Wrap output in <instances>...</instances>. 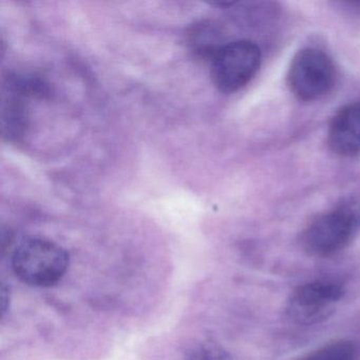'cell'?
I'll return each mask as SVG.
<instances>
[{"instance_id": "6da1fadb", "label": "cell", "mask_w": 360, "mask_h": 360, "mask_svg": "<svg viewBox=\"0 0 360 360\" xmlns=\"http://www.w3.org/2000/svg\"><path fill=\"white\" fill-rule=\"evenodd\" d=\"M359 233L360 198H345L307 225L301 243L313 256L330 257L347 248Z\"/></svg>"}, {"instance_id": "7a4b0ae2", "label": "cell", "mask_w": 360, "mask_h": 360, "mask_svg": "<svg viewBox=\"0 0 360 360\" xmlns=\"http://www.w3.org/2000/svg\"><path fill=\"white\" fill-rule=\"evenodd\" d=\"M68 252L63 246L44 238H28L18 244L12 256L16 277L27 285L50 288L68 271Z\"/></svg>"}, {"instance_id": "3957f363", "label": "cell", "mask_w": 360, "mask_h": 360, "mask_svg": "<svg viewBox=\"0 0 360 360\" xmlns=\"http://www.w3.org/2000/svg\"><path fill=\"white\" fill-rule=\"evenodd\" d=\"M336 81V67L332 58L315 48L297 52L288 71V88L302 102L323 98L332 91Z\"/></svg>"}, {"instance_id": "277c9868", "label": "cell", "mask_w": 360, "mask_h": 360, "mask_svg": "<svg viewBox=\"0 0 360 360\" xmlns=\"http://www.w3.org/2000/svg\"><path fill=\"white\" fill-rule=\"evenodd\" d=\"M260 48L250 41L225 44L212 58V79L224 94L243 88L258 72L261 65Z\"/></svg>"}, {"instance_id": "5b68a950", "label": "cell", "mask_w": 360, "mask_h": 360, "mask_svg": "<svg viewBox=\"0 0 360 360\" xmlns=\"http://www.w3.org/2000/svg\"><path fill=\"white\" fill-rule=\"evenodd\" d=\"M345 288L334 280L319 279L298 286L286 305L288 317L302 326L321 323L334 314Z\"/></svg>"}, {"instance_id": "8992f818", "label": "cell", "mask_w": 360, "mask_h": 360, "mask_svg": "<svg viewBox=\"0 0 360 360\" xmlns=\"http://www.w3.org/2000/svg\"><path fill=\"white\" fill-rule=\"evenodd\" d=\"M328 143L336 155L360 157V102L345 105L335 113L328 125Z\"/></svg>"}, {"instance_id": "52a82bcc", "label": "cell", "mask_w": 360, "mask_h": 360, "mask_svg": "<svg viewBox=\"0 0 360 360\" xmlns=\"http://www.w3.org/2000/svg\"><path fill=\"white\" fill-rule=\"evenodd\" d=\"M3 132L9 138L22 136L27 128V111L18 96H11L3 104Z\"/></svg>"}, {"instance_id": "ba28073f", "label": "cell", "mask_w": 360, "mask_h": 360, "mask_svg": "<svg viewBox=\"0 0 360 360\" xmlns=\"http://www.w3.org/2000/svg\"><path fill=\"white\" fill-rule=\"evenodd\" d=\"M191 41L195 52L199 53V56H203L204 58H210V60L223 46L219 44L221 41V37L216 27L204 22L195 27L191 33Z\"/></svg>"}, {"instance_id": "9c48e42d", "label": "cell", "mask_w": 360, "mask_h": 360, "mask_svg": "<svg viewBox=\"0 0 360 360\" xmlns=\"http://www.w3.org/2000/svg\"><path fill=\"white\" fill-rule=\"evenodd\" d=\"M355 345L352 341L340 339L314 349L302 360H355Z\"/></svg>"}, {"instance_id": "30bf717a", "label": "cell", "mask_w": 360, "mask_h": 360, "mask_svg": "<svg viewBox=\"0 0 360 360\" xmlns=\"http://www.w3.org/2000/svg\"><path fill=\"white\" fill-rule=\"evenodd\" d=\"M183 360H231L226 349L214 341H204L191 347Z\"/></svg>"}, {"instance_id": "8fae6325", "label": "cell", "mask_w": 360, "mask_h": 360, "mask_svg": "<svg viewBox=\"0 0 360 360\" xmlns=\"http://www.w3.org/2000/svg\"><path fill=\"white\" fill-rule=\"evenodd\" d=\"M0 298H1V311H3V316H5L8 309H9L10 301L9 290L5 284L1 286V296H0Z\"/></svg>"}]
</instances>
